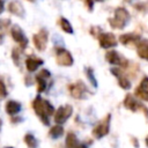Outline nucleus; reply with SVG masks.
I'll use <instances>...</instances> for the list:
<instances>
[{"instance_id": "nucleus-1", "label": "nucleus", "mask_w": 148, "mask_h": 148, "mask_svg": "<svg viewBox=\"0 0 148 148\" xmlns=\"http://www.w3.org/2000/svg\"><path fill=\"white\" fill-rule=\"evenodd\" d=\"M32 106H34V110L35 112L37 113V116L40 118V120L45 124V125H49V116L53 113L54 109L53 106L45 99H43L42 97L37 96L34 102H32Z\"/></svg>"}, {"instance_id": "nucleus-2", "label": "nucleus", "mask_w": 148, "mask_h": 148, "mask_svg": "<svg viewBox=\"0 0 148 148\" xmlns=\"http://www.w3.org/2000/svg\"><path fill=\"white\" fill-rule=\"evenodd\" d=\"M128 21H130V13L123 7L117 8L114 12V17L109 18L110 25L114 29H123Z\"/></svg>"}, {"instance_id": "nucleus-3", "label": "nucleus", "mask_w": 148, "mask_h": 148, "mask_svg": "<svg viewBox=\"0 0 148 148\" xmlns=\"http://www.w3.org/2000/svg\"><path fill=\"white\" fill-rule=\"evenodd\" d=\"M110 119H111V114H106V117L104 119H102L98 125L94 128L92 131V134L95 138L97 139H101L103 138L104 135H106L109 133V128H110Z\"/></svg>"}, {"instance_id": "nucleus-4", "label": "nucleus", "mask_w": 148, "mask_h": 148, "mask_svg": "<svg viewBox=\"0 0 148 148\" xmlns=\"http://www.w3.org/2000/svg\"><path fill=\"white\" fill-rule=\"evenodd\" d=\"M10 34H12V37L14 38V40H15L16 43H18V45H20L22 49L27 47V45H28V39H27L24 32L22 31V29H21L17 24H14V25L12 27Z\"/></svg>"}, {"instance_id": "nucleus-5", "label": "nucleus", "mask_w": 148, "mask_h": 148, "mask_svg": "<svg viewBox=\"0 0 148 148\" xmlns=\"http://www.w3.org/2000/svg\"><path fill=\"white\" fill-rule=\"evenodd\" d=\"M56 60H57V64L60 66H72L74 62L71 53L65 49H58L57 50Z\"/></svg>"}, {"instance_id": "nucleus-6", "label": "nucleus", "mask_w": 148, "mask_h": 148, "mask_svg": "<svg viewBox=\"0 0 148 148\" xmlns=\"http://www.w3.org/2000/svg\"><path fill=\"white\" fill-rule=\"evenodd\" d=\"M105 58H106V60L111 65H118V66H123V67H126L128 65V61L121 54H119L117 51H109V52H106Z\"/></svg>"}, {"instance_id": "nucleus-7", "label": "nucleus", "mask_w": 148, "mask_h": 148, "mask_svg": "<svg viewBox=\"0 0 148 148\" xmlns=\"http://www.w3.org/2000/svg\"><path fill=\"white\" fill-rule=\"evenodd\" d=\"M72 111H73V109H72L71 105H62V106H60L56 111V114H54L56 123H58V124L65 123L69 118V116L72 114Z\"/></svg>"}, {"instance_id": "nucleus-8", "label": "nucleus", "mask_w": 148, "mask_h": 148, "mask_svg": "<svg viewBox=\"0 0 148 148\" xmlns=\"http://www.w3.org/2000/svg\"><path fill=\"white\" fill-rule=\"evenodd\" d=\"M47 43V31L45 29H40L38 34L34 35V44L38 51H44Z\"/></svg>"}, {"instance_id": "nucleus-9", "label": "nucleus", "mask_w": 148, "mask_h": 148, "mask_svg": "<svg viewBox=\"0 0 148 148\" xmlns=\"http://www.w3.org/2000/svg\"><path fill=\"white\" fill-rule=\"evenodd\" d=\"M98 40H99V45L104 49H109V47H112V46L117 45V39H116L114 35L110 34V32L99 34L98 35Z\"/></svg>"}, {"instance_id": "nucleus-10", "label": "nucleus", "mask_w": 148, "mask_h": 148, "mask_svg": "<svg viewBox=\"0 0 148 148\" xmlns=\"http://www.w3.org/2000/svg\"><path fill=\"white\" fill-rule=\"evenodd\" d=\"M69 91H71V95L75 98H84L86 94L88 92L86 86L82 82H76L75 84L69 86Z\"/></svg>"}, {"instance_id": "nucleus-11", "label": "nucleus", "mask_w": 148, "mask_h": 148, "mask_svg": "<svg viewBox=\"0 0 148 148\" xmlns=\"http://www.w3.org/2000/svg\"><path fill=\"white\" fill-rule=\"evenodd\" d=\"M124 105H125L126 109L132 110V111H138L139 109H143V110H146L145 106H143L142 104H140V103H139L132 95H126L125 101H124Z\"/></svg>"}, {"instance_id": "nucleus-12", "label": "nucleus", "mask_w": 148, "mask_h": 148, "mask_svg": "<svg viewBox=\"0 0 148 148\" xmlns=\"http://www.w3.org/2000/svg\"><path fill=\"white\" fill-rule=\"evenodd\" d=\"M135 95L141 98L142 101H147L148 99V79L143 77V80L141 81L140 86L135 89Z\"/></svg>"}, {"instance_id": "nucleus-13", "label": "nucleus", "mask_w": 148, "mask_h": 148, "mask_svg": "<svg viewBox=\"0 0 148 148\" xmlns=\"http://www.w3.org/2000/svg\"><path fill=\"white\" fill-rule=\"evenodd\" d=\"M8 10H9L10 13H13L14 15H16V16H20V17H23V16H24V9H23L22 5H21L18 1H16V0L9 2V5H8Z\"/></svg>"}, {"instance_id": "nucleus-14", "label": "nucleus", "mask_w": 148, "mask_h": 148, "mask_svg": "<svg viewBox=\"0 0 148 148\" xmlns=\"http://www.w3.org/2000/svg\"><path fill=\"white\" fill-rule=\"evenodd\" d=\"M40 65H43V60L39 59V58H34V57H30L25 60V67L29 72H35Z\"/></svg>"}, {"instance_id": "nucleus-15", "label": "nucleus", "mask_w": 148, "mask_h": 148, "mask_svg": "<svg viewBox=\"0 0 148 148\" xmlns=\"http://www.w3.org/2000/svg\"><path fill=\"white\" fill-rule=\"evenodd\" d=\"M111 73H113V75H116V76L119 79V86H120L123 89H128V88L131 87L130 81H128L125 76H123V73L120 72L119 68H112V69H111Z\"/></svg>"}, {"instance_id": "nucleus-16", "label": "nucleus", "mask_w": 148, "mask_h": 148, "mask_svg": "<svg viewBox=\"0 0 148 148\" xmlns=\"http://www.w3.org/2000/svg\"><path fill=\"white\" fill-rule=\"evenodd\" d=\"M138 54L142 59L148 58V42L146 39L139 42V44H138Z\"/></svg>"}, {"instance_id": "nucleus-17", "label": "nucleus", "mask_w": 148, "mask_h": 148, "mask_svg": "<svg viewBox=\"0 0 148 148\" xmlns=\"http://www.w3.org/2000/svg\"><path fill=\"white\" fill-rule=\"evenodd\" d=\"M21 110V104L15 101H9L6 104V111L9 114H16Z\"/></svg>"}, {"instance_id": "nucleus-18", "label": "nucleus", "mask_w": 148, "mask_h": 148, "mask_svg": "<svg viewBox=\"0 0 148 148\" xmlns=\"http://www.w3.org/2000/svg\"><path fill=\"white\" fill-rule=\"evenodd\" d=\"M138 39H139V36H136L134 34H125V35H121L119 38L120 43H123L125 45H130L131 43H134Z\"/></svg>"}, {"instance_id": "nucleus-19", "label": "nucleus", "mask_w": 148, "mask_h": 148, "mask_svg": "<svg viewBox=\"0 0 148 148\" xmlns=\"http://www.w3.org/2000/svg\"><path fill=\"white\" fill-rule=\"evenodd\" d=\"M49 134H50L51 138L58 139V138H60V136L64 134V128H62V126H60V125H56V126H53V127L50 130Z\"/></svg>"}, {"instance_id": "nucleus-20", "label": "nucleus", "mask_w": 148, "mask_h": 148, "mask_svg": "<svg viewBox=\"0 0 148 148\" xmlns=\"http://www.w3.org/2000/svg\"><path fill=\"white\" fill-rule=\"evenodd\" d=\"M59 23H60V27H61V29L65 31V32H67V34H73V29H72V25H71V23L65 18V17H60V21H59Z\"/></svg>"}, {"instance_id": "nucleus-21", "label": "nucleus", "mask_w": 148, "mask_h": 148, "mask_svg": "<svg viewBox=\"0 0 148 148\" xmlns=\"http://www.w3.org/2000/svg\"><path fill=\"white\" fill-rule=\"evenodd\" d=\"M66 145L68 148H74L77 146V139L73 133H68L66 138Z\"/></svg>"}, {"instance_id": "nucleus-22", "label": "nucleus", "mask_w": 148, "mask_h": 148, "mask_svg": "<svg viewBox=\"0 0 148 148\" xmlns=\"http://www.w3.org/2000/svg\"><path fill=\"white\" fill-rule=\"evenodd\" d=\"M24 141H25L27 146L30 147V148H36L37 147V140L35 139V136L32 134H27L24 136Z\"/></svg>"}, {"instance_id": "nucleus-23", "label": "nucleus", "mask_w": 148, "mask_h": 148, "mask_svg": "<svg viewBox=\"0 0 148 148\" xmlns=\"http://www.w3.org/2000/svg\"><path fill=\"white\" fill-rule=\"evenodd\" d=\"M36 81H37V86H38V91H39V92L44 91L45 88H46V80L43 79V77H39V76L37 75Z\"/></svg>"}, {"instance_id": "nucleus-24", "label": "nucleus", "mask_w": 148, "mask_h": 148, "mask_svg": "<svg viewBox=\"0 0 148 148\" xmlns=\"http://www.w3.org/2000/svg\"><path fill=\"white\" fill-rule=\"evenodd\" d=\"M6 96H7V90H6L5 83H3L2 80L0 79V99H1V98H5Z\"/></svg>"}, {"instance_id": "nucleus-25", "label": "nucleus", "mask_w": 148, "mask_h": 148, "mask_svg": "<svg viewBox=\"0 0 148 148\" xmlns=\"http://www.w3.org/2000/svg\"><path fill=\"white\" fill-rule=\"evenodd\" d=\"M87 72H88V77H89V80L92 82V84L96 87L97 86V83H96V80L94 79V75H92V71H91V68H88L87 69Z\"/></svg>"}, {"instance_id": "nucleus-26", "label": "nucleus", "mask_w": 148, "mask_h": 148, "mask_svg": "<svg viewBox=\"0 0 148 148\" xmlns=\"http://www.w3.org/2000/svg\"><path fill=\"white\" fill-rule=\"evenodd\" d=\"M38 76L39 77H43V79H47V77H50V72L49 71H46V69H43V71H40L39 72V74H38Z\"/></svg>"}, {"instance_id": "nucleus-27", "label": "nucleus", "mask_w": 148, "mask_h": 148, "mask_svg": "<svg viewBox=\"0 0 148 148\" xmlns=\"http://www.w3.org/2000/svg\"><path fill=\"white\" fill-rule=\"evenodd\" d=\"M2 38H3V27L0 23V43L2 42Z\"/></svg>"}, {"instance_id": "nucleus-28", "label": "nucleus", "mask_w": 148, "mask_h": 148, "mask_svg": "<svg viewBox=\"0 0 148 148\" xmlns=\"http://www.w3.org/2000/svg\"><path fill=\"white\" fill-rule=\"evenodd\" d=\"M2 10H3V1L0 0V14L2 13Z\"/></svg>"}, {"instance_id": "nucleus-29", "label": "nucleus", "mask_w": 148, "mask_h": 148, "mask_svg": "<svg viewBox=\"0 0 148 148\" xmlns=\"http://www.w3.org/2000/svg\"><path fill=\"white\" fill-rule=\"evenodd\" d=\"M74 148H87L86 146H83V145H77L76 147H74Z\"/></svg>"}, {"instance_id": "nucleus-30", "label": "nucleus", "mask_w": 148, "mask_h": 148, "mask_svg": "<svg viewBox=\"0 0 148 148\" xmlns=\"http://www.w3.org/2000/svg\"><path fill=\"white\" fill-rule=\"evenodd\" d=\"M28 1H30V2H34V1H35V0H28Z\"/></svg>"}, {"instance_id": "nucleus-31", "label": "nucleus", "mask_w": 148, "mask_h": 148, "mask_svg": "<svg viewBox=\"0 0 148 148\" xmlns=\"http://www.w3.org/2000/svg\"><path fill=\"white\" fill-rule=\"evenodd\" d=\"M7 148H12V147H7Z\"/></svg>"}, {"instance_id": "nucleus-32", "label": "nucleus", "mask_w": 148, "mask_h": 148, "mask_svg": "<svg viewBox=\"0 0 148 148\" xmlns=\"http://www.w3.org/2000/svg\"><path fill=\"white\" fill-rule=\"evenodd\" d=\"M0 125H1V121H0Z\"/></svg>"}]
</instances>
